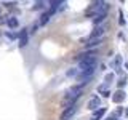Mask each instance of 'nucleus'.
Here are the masks:
<instances>
[{"instance_id":"18","label":"nucleus","mask_w":128,"mask_h":120,"mask_svg":"<svg viewBox=\"0 0 128 120\" xmlns=\"http://www.w3.org/2000/svg\"><path fill=\"white\" fill-rule=\"evenodd\" d=\"M101 94H102V98H109V96H110L109 88H107V90H104V91H101Z\"/></svg>"},{"instance_id":"6","label":"nucleus","mask_w":128,"mask_h":120,"mask_svg":"<svg viewBox=\"0 0 128 120\" xmlns=\"http://www.w3.org/2000/svg\"><path fill=\"white\" fill-rule=\"evenodd\" d=\"M102 43V38H88V42L85 43V50H94Z\"/></svg>"},{"instance_id":"13","label":"nucleus","mask_w":128,"mask_h":120,"mask_svg":"<svg viewBox=\"0 0 128 120\" xmlns=\"http://www.w3.org/2000/svg\"><path fill=\"white\" fill-rule=\"evenodd\" d=\"M64 2V0H50V5H51V10H56L61 3Z\"/></svg>"},{"instance_id":"3","label":"nucleus","mask_w":128,"mask_h":120,"mask_svg":"<svg viewBox=\"0 0 128 120\" xmlns=\"http://www.w3.org/2000/svg\"><path fill=\"white\" fill-rule=\"evenodd\" d=\"M125 98H126V93L123 90H120V88H117V91L112 94V101H114L115 104H122L123 101H125Z\"/></svg>"},{"instance_id":"11","label":"nucleus","mask_w":128,"mask_h":120,"mask_svg":"<svg viewBox=\"0 0 128 120\" xmlns=\"http://www.w3.org/2000/svg\"><path fill=\"white\" fill-rule=\"evenodd\" d=\"M6 24H8L10 29H16V27L19 26V21H18V18H14V16H10L8 21H6Z\"/></svg>"},{"instance_id":"17","label":"nucleus","mask_w":128,"mask_h":120,"mask_svg":"<svg viewBox=\"0 0 128 120\" xmlns=\"http://www.w3.org/2000/svg\"><path fill=\"white\" fill-rule=\"evenodd\" d=\"M77 74H78V69H70L69 72H67V75H69V77H72V75H75V77H77Z\"/></svg>"},{"instance_id":"24","label":"nucleus","mask_w":128,"mask_h":120,"mask_svg":"<svg viewBox=\"0 0 128 120\" xmlns=\"http://www.w3.org/2000/svg\"><path fill=\"white\" fill-rule=\"evenodd\" d=\"M125 115H126V117H128V107H126V109H125Z\"/></svg>"},{"instance_id":"12","label":"nucleus","mask_w":128,"mask_h":120,"mask_svg":"<svg viewBox=\"0 0 128 120\" xmlns=\"http://www.w3.org/2000/svg\"><path fill=\"white\" fill-rule=\"evenodd\" d=\"M114 78H115V74H114V72H109V74H106V75H104V83H106V85L109 86L110 83L114 82Z\"/></svg>"},{"instance_id":"1","label":"nucleus","mask_w":128,"mask_h":120,"mask_svg":"<svg viewBox=\"0 0 128 120\" xmlns=\"http://www.w3.org/2000/svg\"><path fill=\"white\" fill-rule=\"evenodd\" d=\"M106 32H107V26H106V24L94 26V29L91 30V34H90V38H102Z\"/></svg>"},{"instance_id":"10","label":"nucleus","mask_w":128,"mask_h":120,"mask_svg":"<svg viewBox=\"0 0 128 120\" xmlns=\"http://www.w3.org/2000/svg\"><path fill=\"white\" fill-rule=\"evenodd\" d=\"M54 13V10H50V11H45L42 16H40V21H38V24L40 26H45V24L50 21V18H51V14Z\"/></svg>"},{"instance_id":"20","label":"nucleus","mask_w":128,"mask_h":120,"mask_svg":"<svg viewBox=\"0 0 128 120\" xmlns=\"http://www.w3.org/2000/svg\"><path fill=\"white\" fill-rule=\"evenodd\" d=\"M43 6V0H37V3H35V10L37 8H42Z\"/></svg>"},{"instance_id":"23","label":"nucleus","mask_w":128,"mask_h":120,"mask_svg":"<svg viewBox=\"0 0 128 120\" xmlns=\"http://www.w3.org/2000/svg\"><path fill=\"white\" fill-rule=\"evenodd\" d=\"M123 66H125V69L128 70V62H125V64H123Z\"/></svg>"},{"instance_id":"25","label":"nucleus","mask_w":128,"mask_h":120,"mask_svg":"<svg viewBox=\"0 0 128 120\" xmlns=\"http://www.w3.org/2000/svg\"><path fill=\"white\" fill-rule=\"evenodd\" d=\"M0 13H2V6H0Z\"/></svg>"},{"instance_id":"15","label":"nucleus","mask_w":128,"mask_h":120,"mask_svg":"<svg viewBox=\"0 0 128 120\" xmlns=\"http://www.w3.org/2000/svg\"><path fill=\"white\" fill-rule=\"evenodd\" d=\"M6 37L10 38V40H14V38H19V34H16V32H6Z\"/></svg>"},{"instance_id":"22","label":"nucleus","mask_w":128,"mask_h":120,"mask_svg":"<svg viewBox=\"0 0 128 120\" xmlns=\"http://www.w3.org/2000/svg\"><path fill=\"white\" fill-rule=\"evenodd\" d=\"M6 21H8V18L5 19V18H3V16H0V26H2V24H5Z\"/></svg>"},{"instance_id":"9","label":"nucleus","mask_w":128,"mask_h":120,"mask_svg":"<svg viewBox=\"0 0 128 120\" xmlns=\"http://www.w3.org/2000/svg\"><path fill=\"white\" fill-rule=\"evenodd\" d=\"M110 66L115 69V72H117V74H120V70H122V56H120V54L115 56V59L110 62Z\"/></svg>"},{"instance_id":"26","label":"nucleus","mask_w":128,"mask_h":120,"mask_svg":"<svg viewBox=\"0 0 128 120\" xmlns=\"http://www.w3.org/2000/svg\"><path fill=\"white\" fill-rule=\"evenodd\" d=\"M122 2H123V0H122Z\"/></svg>"},{"instance_id":"19","label":"nucleus","mask_w":128,"mask_h":120,"mask_svg":"<svg viewBox=\"0 0 128 120\" xmlns=\"http://www.w3.org/2000/svg\"><path fill=\"white\" fill-rule=\"evenodd\" d=\"M104 120H117V114H115V112H114V114H110L109 117H106Z\"/></svg>"},{"instance_id":"8","label":"nucleus","mask_w":128,"mask_h":120,"mask_svg":"<svg viewBox=\"0 0 128 120\" xmlns=\"http://www.w3.org/2000/svg\"><path fill=\"white\" fill-rule=\"evenodd\" d=\"M29 42V35H27V29L19 32V48H24Z\"/></svg>"},{"instance_id":"21","label":"nucleus","mask_w":128,"mask_h":120,"mask_svg":"<svg viewBox=\"0 0 128 120\" xmlns=\"http://www.w3.org/2000/svg\"><path fill=\"white\" fill-rule=\"evenodd\" d=\"M115 114H117V117H120V115L123 114V107H118V109L115 110Z\"/></svg>"},{"instance_id":"4","label":"nucleus","mask_w":128,"mask_h":120,"mask_svg":"<svg viewBox=\"0 0 128 120\" xmlns=\"http://www.w3.org/2000/svg\"><path fill=\"white\" fill-rule=\"evenodd\" d=\"M86 107H88V110H96V109H99V107H101V98H99V96H93V98L88 101Z\"/></svg>"},{"instance_id":"16","label":"nucleus","mask_w":128,"mask_h":120,"mask_svg":"<svg viewBox=\"0 0 128 120\" xmlns=\"http://www.w3.org/2000/svg\"><path fill=\"white\" fill-rule=\"evenodd\" d=\"M118 22H120V26L125 24V19H123V13H122V11H118Z\"/></svg>"},{"instance_id":"7","label":"nucleus","mask_w":128,"mask_h":120,"mask_svg":"<svg viewBox=\"0 0 128 120\" xmlns=\"http://www.w3.org/2000/svg\"><path fill=\"white\" fill-rule=\"evenodd\" d=\"M106 112H107L106 107H99V109L93 110V115H91V118H90V120H101L104 115H106Z\"/></svg>"},{"instance_id":"5","label":"nucleus","mask_w":128,"mask_h":120,"mask_svg":"<svg viewBox=\"0 0 128 120\" xmlns=\"http://www.w3.org/2000/svg\"><path fill=\"white\" fill-rule=\"evenodd\" d=\"M75 112H77V104H74V106H70V107H66L64 112L61 114V120H69Z\"/></svg>"},{"instance_id":"2","label":"nucleus","mask_w":128,"mask_h":120,"mask_svg":"<svg viewBox=\"0 0 128 120\" xmlns=\"http://www.w3.org/2000/svg\"><path fill=\"white\" fill-rule=\"evenodd\" d=\"M107 13H109V5H106V8H104L101 13H98V14L93 18V24H94V26H99V24H102L104 21H106Z\"/></svg>"},{"instance_id":"14","label":"nucleus","mask_w":128,"mask_h":120,"mask_svg":"<svg viewBox=\"0 0 128 120\" xmlns=\"http://www.w3.org/2000/svg\"><path fill=\"white\" fill-rule=\"evenodd\" d=\"M125 85H126V77H122V78H120L118 82H117V88L123 90V86H125Z\"/></svg>"}]
</instances>
